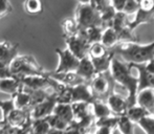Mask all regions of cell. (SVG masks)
<instances>
[{
    "label": "cell",
    "mask_w": 154,
    "mask_h": 134,
    "mask_svg": "<svg viewBox=\"0 0 154 134\" xmlns=\"http://www.w3.org/2000/svg\"><path fill=\"white\" fill-rule=\"evenodd\" d=\"M91 112L94 116L95 120H101V118L107 117V116L113 115L110 110L107 103H104L103 101H94L91 104Z\"/></svg>",
    "instance_id": "21"
},
{
    "label": "cell",
    "mask_w": 154,
    "mask_h": 134,
    "mask_svg": "<svg viewBox=\"0 0 154 134\" xmlns=\"http://www.w3.org/2000/svg\"><path fill=\"white\" fill-rule=\"evenodd\" d=\"M53 79H55L56 81H58L59 83L63 84L65 86L68 87H75L80 84L87 83L85 80H83L77 72H65V73H56V72H49Z\"/></svg>",
    "instance_id": "14"
},
{
    "label": "cell",
    "mask_w": 154,
    "mask_h": 134,
    "mask_svg": "<svg viewBox=\"0 0 154 134\" xmlns=\"http://www.w3.org/2000/svg\"><path fill=\"white\" fill-rule=\"evenodd\" d=\"M145 67H146V70L150 75H154V59L147 62V63H145Z\"/></svg>",
    "instance_id": "35"
},
{
    "label": "cell",
    "mask_w": 154,
    "mask_h": 134,
    "mask_svg": "<svg viewBox=\"0 0 154 134\" xmlns=\"http://www.w3.org/2000/svg\"><path fill=\"white\" fill-rule=\"evenodd\" d=\"M136 105L147 109L151 113L154 105V89H145L137 93Z\"/></svg>",
    "instance_id": "18"
},
{
    "label": "cell",
    "mask_w": 154,
    "mask_h": 134,
    "mask_svg": "<svg viewBox=\"0 0 154 134\" xmlns=\"http://www.w3.org/2000/svg\"><path fill=\"white\" fill-rule=\"evenodd\" d=\"M118 124H119V116H116V115H110V116H107V117L101 118V120H95V123H94L97 128H100V127H107V128H111V129L118 128Z\"/></svg>",
    "instance_id": "30"
},
{
    "label": "cell",
    "mask_w": 154,
    "mask_h": 134,
    "mask_svg": "<svg viewBox=\"0 0 154 134\" xmlns=\"http://www.w3.org/2000/svg\"><path fill=\"white\" fill-rule=\"evenodd\" d=\"M67 45V49L70 50L79 60L88 57V51L90 48V44L79 34L77 36L64 38Z\"/></svg>",
    "instance_id": "9"
},
{
    "label": "cell",
    "mask_w": 154,
    "mask_h": 134,
    "mask_svg": "<svg viewBox=\"0 0 154 134\" xmlns=\"http://www.w3.org/2000/svg\"><path fill=\"white\" fill-rule=\"evenodd\" d=\"M86 134H90V133H86Z\"/></svg>",
    "instance_id": "38"
},
{
    "label": "cell",
    "mask_w": 154,
    "mask_h": 134,
    "mask_svg": "<svg viewBox=\"0 0 154 134\" xmlns=\"http://www.w3.org/2000/svg\"><path fill=\"white\" fill-rule=\"evenodd\" d=\"M13 10V6L10 1H4V0H0V19L2 17L8 15Z\"/></svg>",
    "instance_id": "33"
},
{
    "label": "cell",
    "mask_w": 154,
    "mask_h": 134,
    "mask_svg": "<svg viewBox=\"0 0 154 134\" xmlns=\"http://www.w3.org/2000/svg\"><path fill=\"white\" fill-rule=\"evenodd\" d=\"M154 19V0H142L138 1V10L135 17L130 21L129 27L134 31L137 26L151 23Z\"/></svg>",
    "instance_id": "6"
},
{
    "label": "cell",
    "mask_w": 154,
    "mask_h": 134,
    "mask_svg": "<svg viewBox=\"0 0 154 134\" xmlns=\"http://www.w3.org/2000/svg\"><path fill=\"white\" fill-rule=\"evenodd\" d=\"M138 10V1H134V0H126L125 8H124L123 13L128 15L136 14Z\"/></svg>",
    "instance_id": "32"
},
{
    "label": "cell",
    "mask_w": 154,
    "mask_h": 134,
    "mask_svg": "<svg viewBox=\"0 0 154 134\" xmlns=\"http://www.w3.org/2000/svg\"><path fill=\"white\" fill-rule=\"evenodd\" d=\"M22 87L23 85L21 81L15 77L0 79V92L8 94L12 98H14L22 89Z\"/></svg>",
    "instance_id": "15"
},
{
    "label": "cell",
    "mask_w": 154,
    "mask_h": 134,
    "mask_svg": "<svg viewBox=\"0 0 154 134\" xmlns=\"http://www.w3.org/2000/svg\"><path fill=\"white\" fill-rule=\"evenodd\" d=\"M101 43L105 47L109 49H113L116 46L120 44V39H119V34L112 27H108V29H104L103 37H102Z\"/></svg>",
    "instance_id": "20"
},
{
    "label": "cell",
    "mask_w": 154,
    "mask_h": 134,
    "mask_svg": "<svg viewBox=\"0 0 154 134\" xmlns=\"http://www.w3.org/2000/svg\"><path fill=\"white\" fill-rule=\"evenodd\" d=\"M138 71V92L145 89H154V75L146 70L145 64H131Z\"/></svg>",
    "instance_id": "13"
},
{
    "label": "cell",
    "mask_w": 154,
    "mask_h": 134,
    "mask_svg": "<svg viewBox=\"0 0 154 134\" xmlns=\"http://www.w3.org/2000/svg\"><path fill=\"white\" fill-rule=\"evenodd\" d=\"M56 53L59 56V64L54 72L65 73V72H75L79 67L80 60L68 49L56 48Z\"/></svg>",
    "instance_id": "7"
},
{
    "label": "cell",
    "mask_w": 154,
    "mask_h": 134,
    "mask_svg": "<svg viewBox=\"0 0 154 134\" xmlns=\"http://www.w3.org/2000/svg\"><path fill=\"white\" fill-rule=\"evenodd\" d=\"M129 23L130 21L128 20L127 15L124 14V13H116L113 23H112V29H114L116 31V33H119L122 29L129 26Z\"/></svg>",
    "instance_id": "29"
},
{
    "label": "cell",
    "mask_w": 154,
    "mask_h": 134,
    "mask_svg": "<svg viewBox=\"0 0 154 134\" xmlns=\"http://www.w3.org/2000/svg\"><path fill=\"white\" fill-rule=\"evenodd\" d=\"M75 19L80 29H86L93 26H102L101 15L94 8L92 1L79 2L75 10Z\"/></svg>",
    "instance_id": "4"
},
{
    "label": "cell",
    "mask_w": 154,
    "mask_h": 134,
    "mask_svg": "<svg viewBox=\"0 0 154 134\" xmlns=\"http://www.w3.org/2000/svg\"><path fill=\"white\" fill-rule=\"evenodd\" d=\"M107 105L109 106L110 110H111L112 114L116 116H122L125 115L128 111V103H127V99L123 98L122 96L116 93L108 98V100L106 101Z\"/></svg>",
    "instance_id": "12"
},
{
    "label": "cell",
    "mask_w": 154,
    "mask_h": 134,
    "mask_svg": "<svg viewBox=\"0 0 154 134\" xmlns=\"http://www.w3.org/2000/svg\"><path fill=\"white\" fill-rule=\"evenodd\" d=\"M71 101L73 103H88L92 104L95 101L89 83L80 84L71 87Z\"/></svg>",
    "instance_id": "11"
},
{
    "label": "cell",
    "mask_w": 154,
    "mask_h": 134,
    "mask_svg": "<svg viewBox=\"0 0 154 134\" xmlns=\"http://www.w3.org/2000/svg\"><path fill=\"white\" fill-rule=\"evenodd\" d=\"M16 105H15V101L13 98L6 101H0V110L2 112V120L1 124L5 126L6 122H8L10 115L16 110Z\"/></svg>",
    "instance_id": "24"
},
{
    "label": "cell",
    "mask_w": 154,
    "mask_h": 134,
    "mask_svg": "<svg viewBox=\"0 0 154 134\" xmlns=\"http://www.w3.org/2000/svg\"><path fill=\"white\" fill-rule=\"evenodd\" d=\"M116 84L110 71L95 75L89 82V86L95 101H107L108 98L114 93Z\"/></svg>",
    "instance_id": "5"
},
{
    "label": "cell",
    "mask_w": 154,
    "mask_h": 134,
    "mask_svg": "<svg viewBox=\"0 0 154 134\" xmlns=\"http://www.w3.org/2000/svg\"><path fill=\"white\" fill-rule=\"evenodd\" d=\"M137 125L146 134H154V115L147 116Z\"/></svg>",
    "instance_id": "31"
},
{
    "label": "cell",
    "mask_w": 154,
    "mask_h": 134,
    "mask_svg": "<svg viewBox=\"0 0 154 134\" xmlns=\"http://www.w3.org/2000/svg\"><path fill=\"white\" fill-rule=\"evenodd\" d=\"M23 6H24L25 12L29 15H32V16L41 14L43 12V8H44L43 2L38 1V0H27V1L24 2Z\"/></svg>",
    "instance_id": "27"
},
{
    "label": "cell",
    "mask_w": 154,
    "mask_h": 134,
    "mask_svg": "<svg viewBox=\"0 0 154 134\" xmlns=\"http://www.w3.org/2000/svg\"><path fill=\"white\" fill-rule=\"evenodd\" d=\"M151 114H152V115H154V105H153V108H152V110H151Z\"/></svg>",
    "instance_id": "37"
},
{
    "label": "cell",
    "mask_w": 154,
    "mask_h": 134,
    "mask_svg": "<svg viewBox=\"0 0 154 134\" xmlns=\"http://www.w3.org/2000/svg\"><path fill=\"white\" fill-rule=\"evenodd\" d=\"M131 70V64L125 63L116 57H114V59L112 60L110 73L116 83L120 84L123 88L127 90L128 96L126 99L129 108L136 105V98L138 93V77L132 75Z\"/></svg>",
    "instance_id": "1"
},
{
    "label": "cell",
    "mask_w": 154,
    "mask_h": 134,
    "mask_svg": "<svg viewBox=\"0 0 154 134\" xmlns=\"http://www.w3.org/2000/svg\"><path fill=\"white\" fill-rule=\"evenodd\" d=\"M126 114H127V116L134 123V124H138V123L142 120H144L145 117L152 115L148 110L140 107V106H138V105L130 107Z\"/></svg>",
    "instance_id": "22"
},
{
    "label": "cell",
    "mask_w": 154,
    "mask_h": 134,
    "mask_svg": "<svg viewBox=\"0 0 154 134\" xmlns=\"http://www.w3.org/2000/svg\"><path fill=\"white\" fill-rule=\"evenodd\" d=\"M54 114L59 116L61 120L66 122L68 125L72 124L75 118H73V111L70 104H57L54 110Z\"/></svg>",
    "instance_id": "19"
},
{
    "label": "cell",
    "mask_w": 154,
    "mask_h": 134,
    "mask_svg": "<svg viewBox=\"0 0 154 134\" xmlns=\"http://www.w3.org/2000/svg\"><path fill=\"white\" fill-rule=\"evenodd\" d=\"M47 134H65V132L64 131H59V130H55V129H51Z\"/></svg>",
    "instance_id": "36"
},
{
    "label": "cell",
    "mask_w": 154,
    "mask_h": 134,
    "mask_svg": "<svg viewBox=\"0 0 154 134\" xmlns=\"http://www.w3.org/2000/svg\"><path fill=\"white\" fill-rule=\"evenodd\" d=\"M62 29H63V37L64 38L77 36L80 31L79 25H78L75 19H71V18H67L65 20H63Z\"/></svg>",
    "instance_id": "23"
},
{
    "label": "cell",
    "mask_w": 154,
    "mask_h": 134,
    "mask_svg": "<svg viewBox=\"0 0 154 134\" xmlns=\"http://www.w3.org/2000/svg\"><path fill=\"white\" fill-rule=\"evenodd\" d=\"M13 77L21 79L31 75H46L48 72L42 68V66L36 61L32 56H18L12 62L10 67Z\"/></svg>",
    "instance_id": "3"
},
{
    "label": "cell",
    "mask_w": 154,
    "mask_h": 134,
    "mask_svg": "<svg viewBox=\"0 0 154 134\" xmlns=\"http://www.w3.org/2000/svg\"><path fill=\"white\" fill-rule=\"evenodd\" d=\"M49 130L51 127L46 120H32V124L29 126V134H47Z\"/></svg>",
    "instance_id": "25"
},
{
    "label": "cell",
    "mask_w": 154,
    "mask_h": 134,
    "mask_svg": "<svg viewBox=\"0 0 154 134\" xmlns=\"http://www.w3.org/2000/svg\"><path fill=\"white\" fill-rule=\"evenodd\" d=\"M114 129L107 128V127H100L97 129L94 134H113Z\"/></svg>",
    "instance_id": "34"
},
{
    "label": "cell",
    "mask_w": 154,
    "mask_h": 134,
    "mask_svg": "<svg viewBox=\"0 0 154 134\" xmlns=\"http://www.w3.org/2000/svg\"><path fill=\"white\" fill-rule=\"evenodd\" d=\"M58 102L56 98V93L53 92L44 102L40 103L31 110V118L32 120H45L46 117L54 114V110L57 106Z\"/></svg>",
    "instance_id": "8"
},
{
    "label": "cell",
    "mask_w": 154,
    "mask_h": 134,
    "mask_svg": "<svg viewBox=\"0 0 154 134\" xmlns=\"http://www.w3.org/2000/svg\"><path fill=\"white\" fill-rule=\"evenodd\" d=\"M113 51L127 64H145L154 59V41L149 44L120 43Z\"/></svg>",
    "instance_id": "2"
},
{
    "label": "cell",
    "mask_w": 154,
    "mask_h": 134,
    "mask_svg": "<svg viewBox=\"0 0 154 134\" xmlns=\"http://www.w3.org/2000/svg\"><path fill=\"white\" fill-rule=\"evenodd\" d=\"M46 122L48 123L51 129H55V130H59V131H65L68 128L69 125L66 122H64L63 120L59 117V116L55 115V114H51V116L45 118Z\"/></svg>",
    "instance_id": "28"
},
{
    "label": "cell",
    "mask_w": 154,
    "mask_h": 134,
    "mask_svg": "<svg viewBox=\"0 0 154 134\" xmlns=\"http://www.w3.org/2000/svg\"><path fill=\"white\" fill-rule=\"evenodd\" d=\"M75 72L80 75L83 80H85L87 83H89L90 81L97 75V70L94 68L92 61L90 60L89 57H86L84 59L80 60V64L78 67Z\"/></svg>",
    "instance_id": "16"
},
{
    "label": "cell",
    "mask_w": 154,
    "mask_h": 134,
    "mask_svg": "<svg viewBox=\"0 0 154 134\" xmlns=\"http://www.w3.org/2000/svg\"><path fill=\"white\" fill-rule=\"evenodd\" d=\"M118 129L122 134H134V123L127 116V114L119 116Z\"/></svg>",
    "instance_id": "26"
},
{
    "label": "cell",
    "mask_w": 154,
    "mask_h": 134,
    "mask_svg": "<svg viewBox=\"0 0 154 134\" xmlns=\"http://www.w3.org/2000/svg\"><path fill=\"white\" fill-rule=\"evenodd\" d=\"M18 57V44L8 41L0 43V71L8 70L11 64Z\"/></svg>",
    "instance_id": "10"
},
{
    "label": "cell",
    "mask_w": 154,
    "mask_h": 134,
    "mask_svg": "<svg viewBox=\"0 0 154 134\" xmlns=\"http://www.w3.org/2000/svg\"><path fill=\"white\" fill-rule=\"evenodd\" d=\"M104 29L102 26H93L89 27L86 29H80L79 35L83 37L90 45L94 44V43H100L102 41V37H103Z\"/></svg>",
    "instance_id": "17"
}]
</instances>
